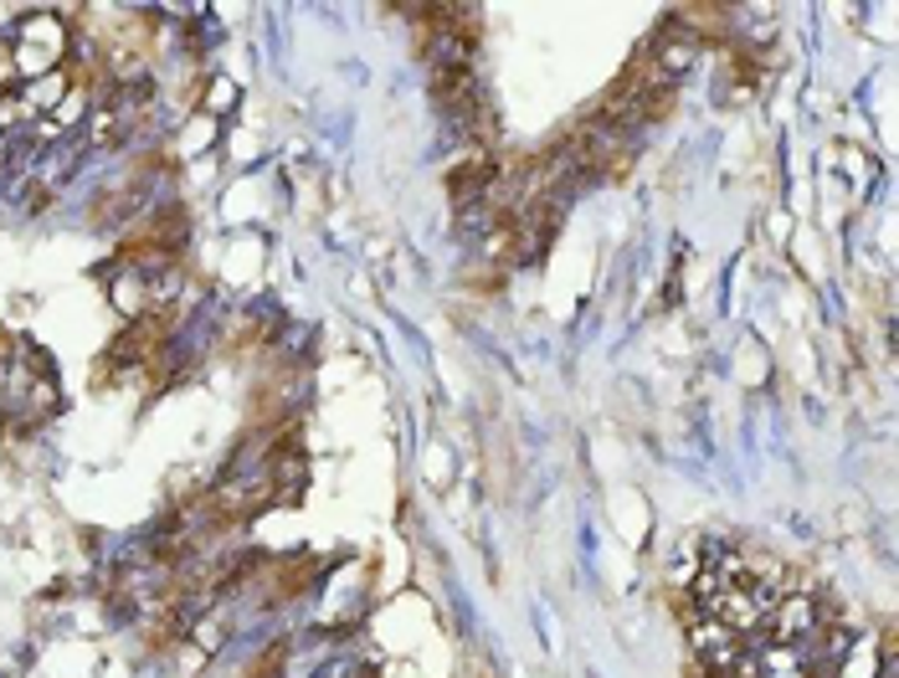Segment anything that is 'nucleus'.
<instances>
[{
    "label": "nucleus",
    "instance_id": "nucleus-1",
    "mask_svg": "<svg viewBox=\"0 0 899 678\" xmlns=\"http://www.w3.org/2000/svg\"><path fill=\"white\" fill-rule=\"evenodd\" d=\"M67 88H73V73H67V67H57V73H47V78H36V82H21V93H16L21 119H26V124L47 119V113L67 98Z\"/></svg>",
    "mask_w": 899,
    "mask_h": 678
},
{
    "label": "nucleus",
    "instance_id": "nucleus-2",
    "mask_svg": "<svg viewBox=\"0 0 899 678\" xmlns=\"http://www.w3.org/2000/svg\"><path fill=\"white\" fill-rule=\"evenodd\" d=\"M879 674H884V658L874 637H853L848 653L833 663V678H879Z\"/></svg>",
    "mask_w": 899,
    "mask_h": 678
},
{
    "label": "nucleus",
    "instance_id": "nucleus-3",
    "mask_svg": "<svg viewBox=\"0 0 899 678\" xmlns=\"http://www.w3.org/2000/svg\"><path fill=\"white\" fill-rule=\"evenodd\" d=\"M16 42H32V47L52 52V57L63 63V52H67V26H63L57 16H32V21H21Z\"/></svg>",
    "mask_w": 899,
    "mask_h": 678
},
{
    "label": "nucleus",
    "instance_id": "nucleus-4",
    "mask_svg": "<svg viewBox=\"0 0 899 678\" xmlns=\"http://www.w3.org/2000/svg\"><path fill=\"white\" fill-rule=\"evenodd\" d=\"M237 98H242L237 78H226V73H211V78H206V88H201V103H206L201 113H211V119H217V124H221L226 113L237 109Z\"/></svg>",
    "mask_w": 899,
    "mask_h": 678
},
{
    "label": "nucleus",
    "instance_id": "nucleus-5",
    "mask_svg": "<svg viewBox=\"0 0 899 678\" xmlns=\"http://www.w3.org/2000/svg\"><path fill=\"white\" fill-rule=\"evenodd\" d=\"M217 134H221L217 119L196 109L186 119V129H180V155H201V149H211V144H217Z\"/></svg>",
    "mask_w": 899,
    "mask_h": 678
},
{
    "label": "nucleus",
    "instance_id": "nucleus-6",
    "mask_svg": "<svg viewBox=\"0 0 899 678\" xmlns=\"http://www.w3.org/2000/svg\"><path fill=\"white\" fill-rule=\"evenodd\" d=\"M843 165H848L853 180H858V175H864V180H874V165H868V159L858 155V149H848V155H843Z\"/></svg>",
    "mask_w": 899,
    "mask_h": 678
}]
</instances>
